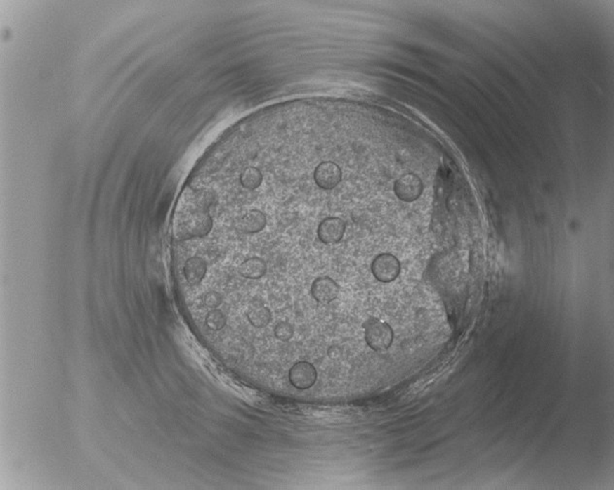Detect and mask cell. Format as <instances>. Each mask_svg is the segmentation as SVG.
Listing matches in <instances>:
<instances>
[{"instance_id": "8992f818", "label": "cell", "mask_w": 614, "mask_h": 490, "mask_svg": "<svg viewBox=\"0 0 614 490\" xmlns=\"http://www.w3.org/2000/svg\"><path fill=\"white\" fill-rule=\"evenodd\" d=\"M396 195L403 202H411L419 199L423 192V183L417 175L407 174L396 180Z\"/></svg>"}, {"instance_id": "30bf717a", "label": "cell", "mask_w": 614, "mask_h": 490, "mask_svg": "<svg viewBox=\"0 0 614 490\" xmlns=\"http://www.w3.org/2000/svg\"><path fill=\"white\" fill-rule=\"evenodd\" d=\"M247 318L255 328H265L271 321L270 309L260 299H255L248 307Z\"/></svg>"}, {"instance_id": "7a4b0ae2", "label": "cell", "mask_w": 614, "mask_h": 490, "mask_svg": "<svg viewBox=\"0 0 614 490\" xmlns=\"http://www.w3.org/2000/svg\"><path fill=\"white\" fill-rule=\"evenodd\" d=\"M341 167L332 161H323L317 165L313 172V180L316 186L323 191L336 189L342 181Z\"/></svg>"}, {"instance_id": "8fae6325", "label": "cell", "mask_w": 614, "mask_h": 490, "mask_svg": "<svg viewBox=\"0 0 614 490\" xmlns=\"http://www.w3.org/2000/svg\"><path fill=\"white\" fill-rule=\"evenodd\" d=\"M268 271L265 260L260 257H251L241 263L238 271L241 276L248 279L262 278Z\"/></svg>"}, {"instance_id": "3957f363", "label": "cell", "mask_w": 614, "mask_h": 490, "mask_svg": "<svg viewBox=\"0 0 614 490\" xmlns=\"http://www.w3.org/2000/svg\"><path fill=\"white\" fill-rule=\"evenodd\" d=\"M400 269H402V266H400L398 259L390 253H382L377 255L370 266L374 278L383 283L394 281L400 276Z\"/></svg>"}, {"instance_id": "9a60e30c", "label": "cell", "mask_w": 614, "mask_h": 490, "mask_svg": "<svg viewBox=\"0 0 614 490\" xmlns=\"http://www.w3.org/2000/svg\"><path fill=\"white\" fill-rule=\"evenodd\" d=\"M328 354L332 359H339L342 354L341 349L337 347H331L328 350Z\"/></svg>"}, {"instance_id": "277c9868", "label": "cell", "mask_w": 614, "mask_h": 490, "mask_svg": "<svg viewBox=\"0 0 614 490\" xmlns=\"http://www.w3.org/2000/svg\"><path fill=\"white\" fill-rule=\"evenodd\" d=\"M235 228L237 232L244 235H254L265 230L268 225V217L263 210L259 208H251L235 218Z\"/></svg>"}, {"instance_id": "5bb4252c", "label": "cell", "mask_w": 614, "mask_h": 490, "mask_svg": "<svg viewBox=\"0 0 614 490\" xmlns=\"http://www.w3.org/2000/svg\"><path fill=\"white\" fill-rule=\"evenodd\" d=\"M204 304L207 308L215 309L222 304L223 298L216 291H210L205 294Z\"/></svg>"}, {"instance_id": "52a82bcc", "label": "cell", "mask_w": 614, "mask_h": 490, "mask_svg": "<svg viewBox=\"0 0 614 490\" xmlns=\"http://www.w3.org/2000/svg\"><path fill=\"white\" fill-rule=\"evenodd\" d=\"M289 380L296 389L306 390L313 387L317 380V370L311 363H296L289 373Z\"/></svg>"}, {"instance_id": "4fadbf2b", "label": "cell", "mask_w": 614, "mask_h": 490, "mask_svg": "<svg viewBox=\"0 0 614 490\" xmlns=\"http://www.w3.org/2000/svg\"><path fill=\"white\" fill-rule=\"evenodd\" d=\"M294 333H295V329H294L293 325L288 323V322H280L274 328V335L282 342L290 341L294 336Z\"/></svg>"}, {"instance_id": "6da1fadb", "label": "cell", "mask_w": 614, "mask_h": 490, "mask_svg": "<svg viewBox=\"0 0 614 490\" xmlns=\"http://www.w3.org/2000/svg\"><path fill=\"white\" fill-rule=\"evenodd\" d=\"M365 340L374 352H384L394 341V331L386 322L377 318H370L364 324Z\"/></svg>"}, {"instance_id": "7c38bea8", "label": "cell", "mask_w": 614, "mask_h": 490, "mask_svg": "<svg viewBox=\"0 0 614 490\" xmlns=\"http://www.w3.org/2000/svg\"><path fill=\"white\" fill-rule=\"evenodd\" d=\"M205 324L212 331H221L227 325V317L220 309H212L207 314Z\"/></svg>"}, {"instance_id": "5b68a950", "label": "cell", "mask_w": 614, "mask_h": 490, "mask_svg": "<svg viewBox=\"0 0 614 490\" xmlns=\"http://www.w3.org/2000/svg\"><path fill=\"white\" fill-rule=\"evenodd\" d=\"M346 231V223L341 217H329L322 220L317 228V237L324 245H337Z\"/></svg>"}, {"instance_id": "9c48e42d", "label": "cell", "mask_w": 614, "mask_h": 490, "mask_svg": "<svg viewBox=\"0 0 614 490\" xmlns=\"http://www.w3.org/2000/svg\"><path fill=\"white\" fill-rule=\"evenodd\" d=\"M207 273V264L204 259L200 256H192L187 259L184 265V276L188 284L195 286L199 285Z\"/></svg>"}, {"instance_id": "ba28073f", "label": "cell", "mask_w": 614, "mask_h": 490, "mask_svg": "<svg viewBox=\"0 0 614 490\" xmlns=\"http://www.w3.org/2000/svg\"><path fill=\"white\" fill-rule=\"evenodd\" d=\"M341 292V287L329 276H320L312 283L311 295L318 303L334 302Z\"/></svg>"}]
</instances>
